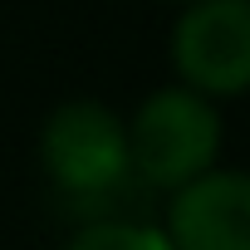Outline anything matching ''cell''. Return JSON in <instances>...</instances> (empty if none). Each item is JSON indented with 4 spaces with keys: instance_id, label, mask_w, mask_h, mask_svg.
<instances>
[{
    "instance_id": "cell-6",
    "label": "cell",
    "mask_w": 250,
    "mask_h": 250,
    "mask_svg": "<svg viewBox=\"0 0 250 250\" xmlns=\"http://www.w3.org/2000/svg\"><path fill=\"white\" fill-rule=\"evenodd\" d=\"M167 5H191V0H167Z\"/></svg>"
},
{
    "instance_id": "cell-1",
    "label": "cell",
    "mask_w": 250,
    "mask_h": 250,
    "mask_svg": "<svg viewBox=\"0 0 250 250\" xmlns=\"http://www.w3.org/2000/svg\"><path fill=\"white\" fill-rule=\"evenodd\" d=\"M123 123H128V167L152 191L172 196L177 187L221 167V143H226L221 103L182 83L152 88L133 108V118H123Z\"/></svg>"
},
{
    "instance_id": "cell-3",
    "label": "cell",
    "mask_w": 250,
    "mask_h": 250,
    "mask_svg": "<svg viewBox=\"0 0 250 250\" xmlns=\"http://www.w3.org/2000/svg\"><path fill=\"white\" fill-rule=\"evenodd\" d=\"M167 59L182 88L226 103L250 93V0H191L172 20Z\"/></svg>"
},
{
    "instance_id": "cell-5",
    "label": "cell",
    "mask_w": 250,
    "mask_h": 250,
    "mask_svg": "<svg viewBox=\"0 0 250 250\" xmlns=\"http://www.w3.org/2000/svg\"><path fill=\"white\" fill-rule=\"evenodd\" d=\"M59 250H172L162 226H147V221H128V216H98V221H83L74 226Z\"/></svg>"
},
{
    "instance_id": "cell-4",
    "label": "cell",
    "mask_w": 250,
    "mask_h": 250,
    "mask_svg": "<svg viewBox=\"0 0 250 250\" xmlns=\"http://www.w3.org/2000/svg\"><path fill=\"white\" fill-rule=\"evenodd\" d=\"M162 235L172 250H250V172L211 167L167 196Z\"/></svg>"
},
{
    "instance_id": "cell-2",
    "label": "cell",
    "mask_w": 250,
    "mask_h": 250,
    "mask_svg": "<svg viewBox=\"0 0 250 250\" xmlns=\"http://www.w3.org/2000/svg\"><path fill=\"white\" fill-rule=\"evenodd\" d=\"M40 172L64 196H103L133 177L128 123L103 98H64L40 123Z\"/></svg>"
}]
</instances>
